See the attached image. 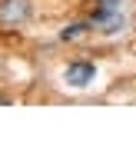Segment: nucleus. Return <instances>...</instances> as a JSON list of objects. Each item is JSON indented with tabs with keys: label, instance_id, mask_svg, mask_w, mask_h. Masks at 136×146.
Segmentation results:
<instances>
[{
	"label": "nucleus",
	"instance_id": "nucleus-1",
	"mask_svg": "<svg viewBox=\"0 0 136 146\" xmlns=\"http://www.w3.org/2000/svg\"><path fill=\"white\" fill-rule=\"evenodd\" d=\"M96 76V66L93 63H70L63 73V80L70 83V86H90V80Z\"/></svg>",
	"mask_w": 136,
	"mask_h": 146
},
{
	"label": "nucleus",
	"instance_id": "nucleus-2",
	"mask_svg": "<svg viewBox=\"0 0 136 146\" xmlns=\"http://www.w3.org/2000/svg\"><path fill=\"white\" fill-rule=\"evenodd\" d=\"M93 27L103 30V33H119V27H123V13H119V10H103V7H96Z\"/></svg>",
	"mask_w": 136,
	"mask_h": 146
},
{
	"label": "nucleus",
	"instance_id": "nucleus-3",
	"mask_svg": "<svg viewBox=\"0 0 136 146\" xmlns=\"http://www.w3.org/2000/svg\"><path fill=\"white\" fill-rule=\"evenodd\" d=\"M30 7H27V0H3L0 3V20L3 23H20V20H27Z\"/></svg>",
	"mask_w": 136,
	"mask_h": 146
},
{
	"label": "nucleus",
	"instance_id": "nucleus-4",
	"mask_svg": "<svg viewBox=\"0 0 136 146\" xmlns=\"http://www.w3.org/2000/svg\"><path fill=\"white\" fill-rule=\"evenodd\" d=\"M86 30H90V23H70V27L60 33V40H76V36H83Z\"/></svg>",
	"mask_w": 136,
	"mask_h": 146
},
{
	"label": "nucleus",
	"instance_id": "nucleus-5",
	"mask_svg": "<svg viewBox=\"0 0 136 146\" xmlns=\"http://www.w3.org/2000/svg\"><path fill=\"white\" fill-rule=\"evenodd\" d=\"M103 10H119V0H100Z\"/></svg>",
	"mask_w": 136,
	"mask_h": 146
},
{
	"label": "nucleus",
	"instance_id": "nucleus-6",
	"mask_svg": "<svg viewBox=\"0 0 136 146\" xmlns=\"http://www.w3.org/2000/svg\"><path fill=\"white\" fill-rule=\"evenodd\" d=\"M3 103H7V100H3V96H0V106H3Z\"/></svg>",
	"mask_w": 136,
	"mask_h": 146
}]
</instances>
